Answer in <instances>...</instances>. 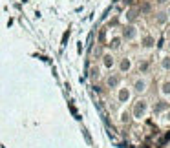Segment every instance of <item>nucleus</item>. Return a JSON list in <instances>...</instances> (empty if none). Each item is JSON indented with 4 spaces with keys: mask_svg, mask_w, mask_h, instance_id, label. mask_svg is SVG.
Instances as JSON below:
<instances>
[{
    "mask_svg": "<svg viewBox=\"0 0 170 148\" xmlns=\"http://www.w3.org/2000/svg\"><path fill=\"white\" fill-rule=\"evenodd\" d=\"M146 88H148V81L146 79H136L134 81V92L136 93H145L146 92Z\"/></svg>",
    "mask_w": 170,
    "mask_h": 148,
    "instance_id": "nucleus-3",
    "label": "nucleus"
},
{
    "mask_svg": "<svg viewBox=\"0 0 170 148\" xmlns=\"http://www.w3.org/2000/svg\"><path fill=\"white\" fill-rule=\"evenodd\" d=\"M167 48H168V51H170V42H168V44H167Z\"/></svg>",
    "mask_w": 170,
    "mask_h": 148,
    "instance_id": "nucleus-16",
    "label": "nucleus"
},
{
    "mask_svg": "<svg viewBox=\"0 0 170 148\" xmlns=\"http://www.w3.org/2000/svg\"><path fill=\"white\" fill-rule=\"evenodd\" d=\"M103 66H104L106 70H112V68L115 66V57H114L112 53H104V55H103Z\"/></svg>",
    "mask_w": 170,
    "mask_h": 148,
    "instance_id": "nucleus-4",
    "label": "nucleus"
},
{
    "mask_svg": "<svg viewBox=\"0 0 170 148\" xmlns=\"http://www.w3.org/2000/svg\"><path fill=\"white\" fill-rule=\"evenodd\" d=\"M148 66H150V64H148L146 60H143V62H139V66H137V68H139V71H141V73H145V71L148 70Z\"/></svg>",
    "mask_w": 170,
    "mask_h": 148,
    "instance_id": "nucleus-12",
    "label": "nucleus"
},
{
    "mask_svg": "<svg viewBox=\"0 0 170 148\" xmlns=\"http://www.w3.org/2000/svg\"><path fill=\"white\" fill-rule=\"evenodd\" d=\"M152 46H154V38H152L150 35H146V37L143 38V48L148 49V48H152Z\"/></svg>",
    "mask_w": 170,
    "mask_h": 148,
    "instance_id": "nucleus-11",
    "label": "nucleus"
},
{
    "mask_svg": "<svg viewBox=\"0 0 170 148\" xmlns=\"http://www.w3.org/2000/svg\"><path fill=\"white\" fill-rule=\"evenodd\" d=\"M161 93H163L165 97L170 95V81H165V82L161 84Z\"/></svg>",
    "mask_w": 170,
    "mask_h": 148,
    "instance_id": "nucleus-9",
    "label": "nucleus"
},
{
    "mask_svg": "<svg viewBox=\"0 0 170 148\" xmlns=\"http://www.w3.org/2000/svg\"><path fill=\"white\" fill-rule=\"evenodd\" d=\"M130 95H132V92L128 88H119L117 99H119V103H126V101H130Z\"/></svg>",
    "mask_w": 170,
    "mask_h": 148,
    "instance_id": "nucleus-6",
    "label": "nucleus"
},
{
    "mask_svg": "<svg viewBox=\"0 0 170 148\" xmlns=\"http://www.w3.org/2000/svg\"><path fill=\"white\" fill-rule=\"evenodd\" d=\"M146 114H148V103H146L145 99H139V101L134 104V108H132V115H134V119L141 121V119L146 117Z\"/></svg>",
    "mask_w": 170,
    "mask_h": 148,
    "instance_id": "nucleus-1",
    "label": "nucleus"
},
{
    "mask_svg": "<svg viewBox=\"0 0 170 148\" xmlns=\"http://www.w3.org/2000/svg\"><path fill=\"white\" fill-rule=\"evenodd\" d=\"M123 38H126V40H136V38H137V27L132 26V24L125 26V27H123Z\"/></svg>",
    "mask_w": 170,
    "mask_h": 148,
    "instance_id": "nucleus-2",
    "label": "nucleus"
},
{
    "mask_svg": "<svg viewBox=\"0 0 170 148\" xmlns=\"http://www.w3.org/2000/svg\"><path fill=\"white\" fill-rule=\"evenodd\" d=\"M110 46H112V48H114V49H117V48H119V46H121V38H114V40H112V42H110Z\"/></svg>",
    "mask_w": 170,
    "mask_h": 148,
    "instance_id": "nucleus-13",
    "label": "nucleus"
},
{
    "mask_svg": "<svg viewBox=\"0 0 170 148\" xmlns=\"http://www.w3.org/2000/svg\"><path fill=\"white\" fill-rule=\"evenodd\" d=\"M106 84H108V88H117V86L121 84V77H119L117 73H114V75H110V77L106 79Z\"/></svg>",
    "mask_w": 170,
    "mask_h": 148,
    "instance_id": "nucleus-7",
    "label": "nucleus"
},
{
    "mask_svg": "<svg viewBox=\"0 0 170 148\" xmlns=\"http://www.w3.org/2000/svg\"><path fill=\"white\" fill-rule=\"evenodd\" d=\"M161 68H163L165 71H170V55L161 59Z\"/></svg>",
    "mask_w": 170,
    "mask_h": 148,
    "instance_id": "nucleus-10",
    "label": "nucleus"
},
{
    "mask_svg": "<svg viewBox=\"0 0 170 148\" xmlns=\"http://www.w3.org/2000/svg\"><path fill=\"white\" fill-rule=\"evenodd\" d=\"M165 13H167V16H168V20H170V5L167 7V11H165Z\"/></svg>",
    "mask_w": 170,
    "mask_h": 148,
    "instance_id": "nucleus-15",
    "label": "nucleus"
},
{
    "mask_svg": "<svg viewBox=\"0 0 170 148\" xmlns=\"http://www.w3.org/2000/svg\"><path fill=\"white\" fill-rule=\"evenodd\" d=\"M156 4L157 5H165V4H168V0H156Z\"/></svg>",
    "mask_w": 170,
    "mask_h": 148,
    "instance_id": "nucleus-14",
    "label": "nucleus"
},
{
    "mask_svg": "<svg viewBox=\"0 0 170 148\" xmlns=\"http://www.w3.org/2000/svg\"><path fill=\"white\" fill-rule=\"evenodd\" d=\"M156 22H157L159 26L167 24V22H168V16H167V13H165V11H159V13H156Z\"/></svg>",
    "mask_w": 170,
    "mask_h": 148,
    "instance_id": "nucleus-8",
    "label": "nucleus"
},
{
    "mask_svg": "<svg viewBox=\"0 0 170 148\" xmlns=\"http://www.w3.org/2000/svg\"><path fill=\"white\" fill-rule=\"evenodd\" d=\"M132 59H128V57H125V59H121V62H119V70H121V73H128L130 70H132Z\"/></svg>",
    "mask_w": 170,
    "mask_h": 148,
    "instance_id": "nucleus-5",
    "label": "nucleus"
}]
</instances>
